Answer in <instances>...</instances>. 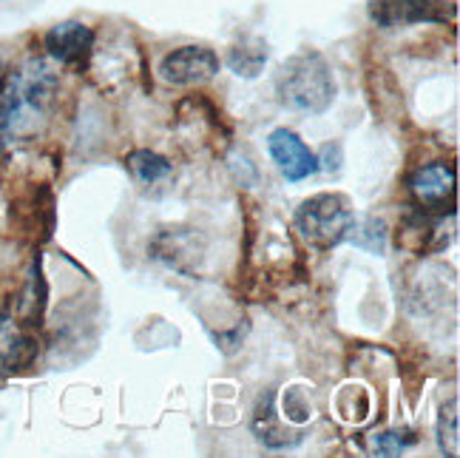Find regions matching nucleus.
I'll list each match as a JSON object with an SVG mask.
<instances>
[{
  "label": "nucleus",
  "instance_id": "1",
  "mask_svg": "<svg viewBox=\"0 0 460 458\" xmlns=\"http://www.w3.org/2000/svg\"><path fill=\"white\" fill-rule=\"evenodd\" d=\"M335 94H339V85H335L332 68L322 51L315 49L296 51L276 75V97L290 112L324 114Z\"/></svg>",
  "mask_w": 460,
  "mask_h": 458
},
{
  "label": "nucleus",
  "instance_id": "2",
  "mask_svg": "<svg viewBox=\"0 0 460 458\" xmlns=\"http://www.w3.org/2000/svg\"><path fill=\"white\" fill-rule=\"evenodd\" d=\"M352 220H356V211L349 205L347 193L339 191H324L315 193V197L305 200L296 208L293 225L298 237L318 251H332L335 245H341L347 239V231Z\"/></svg>",
  "mask_w": 460,
  "mask_h": 458
},
{
  "label": "nucleus",
  "instance_id": "3",
  "mask_svg": "<svg viewBox=\"0 0 460 458\" xmlns=\"http://www.w3.org/2000/svg\"><path fill=\"white\" fill-rule=\"evenodd\" d=\"M369 21L381 29L418 26V23H447L455 6L447 0H367Z\"/></svg>",
  "mask_w": 460,
  "mask_h": 458
},
{
  "label": "nucleus",
  "instance_id": "4",
  "mask_svg": "<svg viewBox=\"0 0 460 458\" xmlns=\"http://www.w3.org/2000/svg\"><path fill=\"white\" fill-rule=\"evenodd\" d=\"M219 55L208 46H180L168 51L159 63V77L171 85H197V83H208L219 75Z\"/></svg>",
  "mask_w": 460,
  "mask_h": 458
},
{
  "label": "nucleus",
  "instance_id": "5",
  "mask_svg": "<svg viewBox=\"0 0 460 458\" xmlns=\"http://www.w3.org/2000/svg\"><path fill=\"white\" fill-rule=\"evenodd\" d=\"M270 160L288 183H302L318 171V157L293 129H276L268 137Z\"/></svg>",
  "mask_w": 460,
  "mask_h": 458
},
{
  "label": "nucleus",
  "instance_id": "6",
  "mask_svg": "<svg viewBox=\"0 0 460 458\" xmlns=\"http://www.w3.org/2000/svg\"><path fill=\"white\" fill-rule=\"evenodd\" d=\"M94 31L80 21H63L46 31V51L49 58L68 66V68H85L94 51Z\"/></svg>",
  "mask_w": 460,
  "mask_h": 458
},
{
  "label": "nucleus",
  "instance_id": "7",
  "mask_svg": "<svg viewBox=\"0 0 460 458\" xmlns=\"http://www.w3.org/2000/svg\"><path fill=\"white\" fill-rule=\"evenodd\" d=\"M412 197L423 205V211L444 208L455 200V168L447 163H429L412 174L410 180Z\"/></svg>",
  "mask_w": 460,
  "mask_h": 458
},
{
  "label": "nucleus",
  "instance_id": "8",
  "mask_svg": "<svg viewBox=\"0 0 460 458\" xmlns=\"http://www.w3.org/2000/svg\"><path fill=\"white\" fill-rule=\"evenodd\" d=\"M253 433L259 436V442L270 450H288L302 442V433H293L290 427L276 421V404H273L270 393L261 396V401H259L256 416H253Z\"/></svg>",
  "mask_w": 460,
  "mask_h": 458
},
{
  "label": "nucleus",
  "instance_id": "9",
  "mask_svg": "<svg viewBox=\"0 0 460 458\" xmlns=\"http://www.w3.org/2000/svg\"><path fill=\"white\" fill-rule=\"evenodd\" d=\"M268 55H270V49L261 38H242V40H236L234 46L227 49L225 63H227V68L234 75H239L244 80H253V77H259L264 72Z\"/></svg>",
  "mask_w": 460,
  "mask_h": 458
},
{
  "label": "nucleus",
  "instance_id": "10",
  "mask_svg": "<svg viewBox=\"0 0 460 458\" xmlns=\"http://www.w3.org/2000/svg\"><path fill=\"white\" fill-rule=\"evenodd\" d=\"M126 166L131 171V177L137 183H143V185H156V183L168 180L171 174H173V163L168 160V157L156 154V151H148V148L131 151Z\"/></svg>",
  "mask_w": 460,
  "mask_h": 458
},
{
  "label": "nucleus",
  "instance_id": "11",
  "mask_svg": "<svg viewBox=\"0 0 460 458\" xmlns=\"http://www.w3.org/2000/svg\"><path fill=\"white\" fill-rule=\"evenodd\" d=\"M438 447L444 455L455 458L457 455V408L455 401H449L447 416H438Z\"/></svg>",
  "mask_w": 460,
  "mask_h": 458
},
{
  "label": "nucleus",
  "instance_id": "12",
  "mask_svg": "<svg viewBox=\"0 0 460 458\" xmlns=\"http://www.w3.org/2000/svg\"><path fill=\"white\" fill-rule=\"evenodd\" d=\"M410 445H415V436H406L398 430H384V433L373 436V455L395 458V455H403V450Z\"/></svg>",
  "mask_w": 460,
  "mask_h": 458
}]
</instances>
